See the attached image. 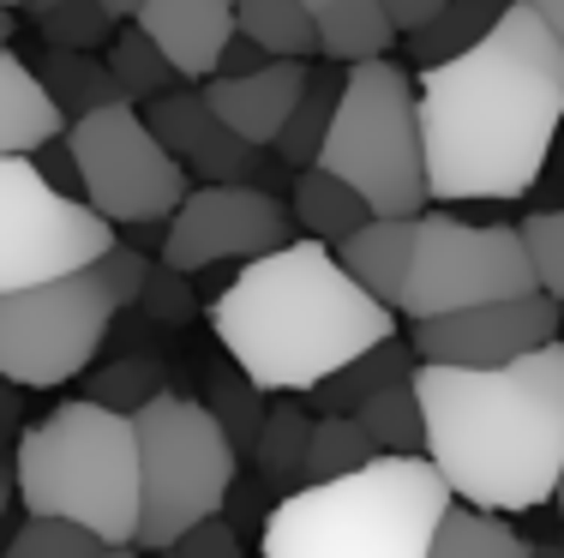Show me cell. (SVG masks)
<instances>
[{"label": "cell", "instance_id": "cell-1", "mask_svg": "<svg viewBox=\"0 0 564 558\" xmlns=\"http://www.w3.org/2000/svg\"><path fill=\"white\" fill-rule=\"evenodd\" d=\"M426 193L438 205L522 198L564 127V48L529 7H510L475 48L414 78Z\"/></svg>", "mask_w": 564, "mask_h": 558}, {"label": "cell", "instance_id": "cell-2", "mask_svg": "<svg viewBox=\"0 0 564 558\" xmlns=\"http://www.w3.org/2000/svg\"><path fill=\"white\" fill-rule=\"evenodd\" d=\"M426 462L468 511H534L564 474V342L510 366H414Z\"/></svg>", "mask_w": 564, "mask_h": 558}, {"label": "cell", "instance_id": "cell-3", "mask_svg": "<svg viewBox=\"0 0 564 558\" xmlns=\"http://www.w3.org/2000/svg\"><path fill=\"white\" fill-rule=\"evenodd\" d=\"M210 325L235 366L276 396L318 391L355 354L397 337V313L379 307L318 241H289L240 264L235 283L210 300Z\"/></svg>", "mask_w": 564, "mask_h": 558}, {"label": "cell", "instance_id": "cell-4", "mask_svg": "<svg viewBox=\"0 0 564 558\" xmlns=\"http://www.w3.org/2000/svg\"><path fill=\"white\" fill-rule=\"evenodd\" d=\"M451 486L426 457H379L330 486L276 499L259 528L264 558H426L451 511Z\"/></svg>", "mask_w": 564, "mask_h": 558}, {"label": "cell", "instance_id": "cell-5", "mask_svg": "<svg viewBox=\"0 0 564 558\" xmlns=\"http://www.w3.org/2000/svg\"><path fill=\"white\" fill-rule=\"evenodd\" d=\"M12 493H19L24 516H55L102 547H132L139 540V438L132 420L115 408L90 403H61L36 427L19 433V457H12Z\"/></svg>", "mask_w": 564, "mask_h": 558}, {"label": "cell", "instance_id": "cell-6", "mask_svg": "<svg viewBox=\"0 0 564 558\" xmlns=\"http://www.w3.org/2000/svg\"><path fill=\"white\" fill-rule=\"evenodd\" d=\"M144 276H151V259L115 247L102 264L78 276L0 295V379L19 391H55V384L78 379L109 342L115 318L139 307Z\"/></svg>", "mask_w": 564, "mask_h": 558}, {"label": "cell", "instance_id": "cell-7", "mask_svg": "<svg viewBox=\"0 0 564 558\" xmlns=\"http://www.w3.org/2000/svg\"><path fill=\"white\" fill-rule=\"evenodd\" d=\"M330 180L355 186L372 217H426V151H421V102L414 78L397 61L343 66V97L318 163Z\"/></svg>", "mask_w": 564, "mask_h": 558}, {"label": "cell", "instance_id": "cell-8", "mask_svg": "<svg viewBox=\"0 0 564 558\" xmlns=\"http://www.w3.org/2000/svg\"><path fill=\"white\" fill-rule=\"evenodd\" d=\"M132 438H139V547L144 552H174L186 528L223 516V499L235 486V445L210 420L205 403L186 396H156L132 415Z\"/></svg>", "mask_w": 564, "mask_h": 558}, {"label": "cell", "instance_id": "cell-9", "mask_svg": "<svg viewBox=\"0 0 564 558\" xmlns=\"http://www.w3.org/2000/svg\"><path fill=\"white\" fill-rule=\"evenodd\" d=\"M522 295H541V288H534L529 247L510 222H456L445 210L421 217L409 283H402V300H397L402 318L426 325V318H451V313L522 300Z\"/></svg>", "mask_w": 564, "mask_h": 558}, {"label": "cell", "instance_id": "cell-10", "mask_svg": "<svg viewBox=\"0 0 564 558\" xmlns=\"http://www.w3.org/2000/svg\"><path fill=\"white\" fill-rule=\"evenodd\" d=\"M66 151L78 168V198L109 229H151L186 205V168L163 151L132 102L97 109L66 127Z\"/></svg>", "mask_w": 564, "mask_h": 558}, {"label": "cell", "instance_id": "cell-11", "mask_svg": "<svg viewBox=\"0 0 564 558\" xmlns=\"http://www.w3.org/2000/svg\"><path fill=\"white\" fill-rule=\"evenodd\" d=\"M120 234L85 198L55 193L31 156H0V295L61 283L102 264Z\"/></svg>", "mask_w": 564, "mask_h": 558}, {"label": "cell", "instance_id": "cell-12", "mask_svg": "<svg viewBox=\"0 0 564 558\" xmlns=\"http://www.w3.org/2000/svg\"><path fill=\"white\" fill-rule=\"evenodd\" d=\"M294 241V210H282L264 186H198L186 205L163 222L156 264L174 276H198L217 264H252L264 252H282Z\"/></svg>", "mask_w": 564, "mask_h": 558}, {"label": "cell", "instance_id": "cell-13", "mask_svg": "<svg viewBox=\"0 0 564 558\" xmlns=\"http://www.w3.org/2000/svg\"><path fill=\"white\" fill-rule=\"evenodd\" d=\"M564 330V307L546 295L522 300H492V307H468L451 318H426L414 325V361L421 366H463V372H492L510 366L534 349H553Z\"/></svg>", "mask_w": 564, "mask_h": 558}, {"label": "cell", "instance_id": "cell-14", "mask_svg": "<svg viewBox=\"0 0 564 558\" xmlns=\"http://www.w3.org/2000/svg\"><path fill=\"white\" fill-rule=\"evenodd\" d=\"M144 127L163 139V151L181 168H193L205 186H252V168H259V151L240 144L217 114H210L205 90H169L151 109H139Z\"/></svg>", "mask_w": 564, "mask_h": 558}, {"label": "cell", "instance_id": "cell-15", "mask_svg": "<svg viewBox=\"0 0 564 558\" xmlns=\"http://www.w3.org/2000/svg\"><path fill=\"white\" fill-rule=\"evenodd\" d=\"M132 31L151 36L156 55L174 66V78L198 85L217 78V61L235 36V0H144Z\"/></svg>", "mask_w": 564, "mask_h": 558}, {"label": "cell", "instance_id": "cell-16", "mask_svg": "<svg viewBox=\"0 0 564 558\" xmlns=\"http://www.w3.org/2000/svg\"><path fill=\"white\" fill-rule=\"evenodd\" d=\"M306 78H313V66H306V61H264L259 73H247V78H210L205 102H210V114H217L240 144L264 151V144L282 139V127H289V114H294V102H301Z\"/></svg>", "mask_w": 564, "mask_h": 558}, {"label": "cell", "instance_id": "cell-17", "mask_svg": "<svg viewBox=\"0 0 564 558\" xmlns=\"http://www.w3.org/2000/svg\"><path fill=\"white\" fill-rule=\"evenodd\" d=\"M414 229L421 217H372L367 229H355L348 241L337 247V264L367 288L379 307L397 313L402 300V283H409V259H414Z\"/></svg>", "mask_w": 564, "mask_h": 558}, {"label": "cell", "instance_id": "cell-18", "mask_svg": "<svg viewBox=\"0 0 564 558\" xmlns=\"http://www.w3.org/2000/svg\"><path fill=\"white\" fill-rule=\"evenodd\" d=\"M55 139H66L61 109L48 102V90L36 85L31 66L12 48H0V156H36Z\"/></svg>", "mask_w": 564, "mask_h": 558}, {"label": "cell", "instance_id": "cell-19", "mask_svg": "<svg viewBox=\"0 0 564 558\" xmlns=\"http://www.w3.org/2000/svg\"><path fill=\"white\" fill-rule=\"evenodd\" d=\"M414 349L402 337H391V342H379V349H367V354H355L343 372H330L325 384H318V408L325 415H355L360 403H372L379 391H391V384H409L414 379Z\"/></svg>", "mask_w": 564, "mask_h": 558}, {"label": "cell", "instance_id": "cell-20", "mask_svg": "<svg viewBox=\"0 0 564 558\" xmlns=\"http://www.w3.org/2000/svg\"><path fill=\"white\" fill-rule=\"evenodd\" d=\"M294 222L306 229V241L337 252L355 229H367L372 210H367V198H360L355 186L330 180L325 168H301V180H294Z\"/></svg>", "mask_w": 564, "mask_h": 558}, {"label": "cell", "instance_id": "cell-21", "mask_svg": "<svg viewBox=\"0 0 564 558\" xmlns=\"http://www.w3.org/2000/svg\"><path fill=\"white\" fill-rule=\"evenodd\" d=\"M36 85L48 90V102L61 109L66 127L120 102V85H115V73H109L102 55H66V48H48L43 66H36Z\"/></svg>", "mask_w": 564, "mask_h": 558}, {"label": "cell", "instance_id": "cell-22", "mask_svg": "<svg viewBox=\"0 0 564 558\" xmlns=\"http://www.w3.org/2000/svg\"><path fill=\"white\" fill-rule=\"evenodd\" d=\"M306 450H313V420H306V408L301 403H271L264 408L252 462H259V481L271 486L276 499H289V493L306 486Z\"/></svg>", "mask_w": 564, "mask_h": 558}, {"label": "cell", "instance_id": "cell-23", "mask_svg": "<svg viewBox=\"0 0 564 558\" xmlns=\"http://www.w3.org/2000/svg\"><path fill=\"white\" fill-rule=\"evenodd\" d=\"M235 31L259 43L271 61H306L318 55V19L301 0H235Z\"/></svg>", "mask_w": 564, "mask_h": 558}, {"label": "cell", "instance_id": "cell-24", "mask_svg": "<svg viewBox=\"0 0 564 558\" xmlns=\"http://www.w3.org/2000/svg\"><path fill=\"white\" fill-rule=\"evenodd\" d=\"M391 43H402V36L391 31V19H384L379 0H348V7H337V12L318 19V55L337 61V66L384 61V55H391Z\"/></svg>", "mask_w": 564, "mask_h": 558}, {"label": "cell", "instance_id": "cell-25", "mask_svg": "<svg viewBox=\"0 0 564 558\" xmlns=\"http://www.w3.org/2000/svg\"><path fill=\"white\" fill-rule=\"evenodd\" d=\"M355 420H360V433L372 438V450H379V457H426V420H421L414 379L379 391L372 403H360Z\"/></svg>", "mask_w": 564, "mask_h": 558}, {"label": "cell", "instance_id": "cell-26", "mask_svg": "<svg viewBox=\"0 0 564 558\" xmlns=\"http://www.w3.org/2000/svg\"><path fill=\"white\" fill-rule=\"evenodd\" d=\"M337 97H343V73H330V66L318 73V66H313V78H306V90H301V102H294L289 127H282V139L271 144L289 168H313L318 163V144H325V132H330Z\"/></svg>", "mask_w": 564, "mask_h": 558}, {"label": "cell", "instance_id": "cell-27", "mask_svg": "<svg viewBox=\"0 0 564 558\" xmlns=\"http://www.w3.org/2000/svg\"><path fill=\"white\" fill-rule=\"evenodd\" d=\"M510 7H522V0H451V7L438 12V24H426L421 36H409L414 61H421V66H438V61L463 55V48H475Z\"/></svg>", "mask_w": 564, "mask_h": 558}, {"label": "cell", "instance_id": "cell-28", "mask_svg": "<svg viewBox=\"0 0 564 558\" xmlns=\"http://www.w3.org/2000/svg\"><path fill=\"white\" fill-rule=\"evenodd\" d=\"M379 450L372 438L360 433L355 415H325L313 420V450H306V486H330V481H348V474L372 469Z\"/></svg>", "mask_w": 564, "mask_h": 558}, {"label": "cell", "instance_id": "cell-29", "mask_svg": "<svg viewBox=\"0 0 564 558\" xmlns=\"http://www.w3.org/2000/svg\"><path fill=\"white\" fill-rule=\"evenodd\" d=\"M102 61H109V73L120 85V102H132V109H151L156 97L174 90V66L156 55V43L139 31H115V43L102 48Z\"/></svg>", "mask_w": 564, "mask_h": 558}, {"label": "cell", "instance_id": "cell-30", "mask_svg": "<svg viewBox=\"0 0 564 558\" xmlns=\"http://www.w3.org/2000/svg\"><path fill=\"white\" fill-rule=\"evenodd\" d=\"M426 558H529V547L510 535L499 516L468 511V504H451L445 523H438V535H433V552H426Z\"/></svg>", "mask_w": 564, "mask_h": 558}, {"label": "cell", "instance_id": "cell-31", "mask_svg": "<svg viewBox=\"0 0 564 558\" xmlns=\"http://www.w3.org/2000/svg\"><path fill=\"white\" fill-rule=\"evenodd\" d=\"M205 391H210L205 408H210V420L223 427V438L235 445V457L259 445V427H264V391L259 384H252L240 366H217L205 379Z\"/></svg>", "mask_w": 564, "mask_h": 558}, {"label": "cell", "instance_id": "cell-32", "mask_svg": "<svg viewBox=\"0 0 564 558\" xmlns=\"http://www.w3.org/2000/svg\"><path fill=\"white\" fill-rule=\"evenodd\" d=\"M48 48H66V55H97V48L115 43V19L97 7V0H61L55 12L36 19Z\"/></svg>", "mask_w": 564, "mask_h": 558}, {"label": "cell", "instance_id": "cell-33", "mask_svg": "<svg viewBox=\"0 0 564 558\" xmlns=\"http://www.w3.org/2000/svg\"><path fill=\"white\" fill-rule=\"evenodd\" d=\"M163 396V361H151V354H132V361H120L109 372H97L90 379V403H102V408H115V415H139L144 403H156Z\"/></svg>", "mask_w": 564, "mask_h": 558}, {"label": "cell", "instance_id": "cell-34", "mask_svg": "<svg viewBox=\"0 0 564 558\" xmlns=\"http://www.w3.org/2000/svg\"><path fill=\"white\" fill-rule=\"evenodd\" d=\"M97 535H85V528L73 523H55V516H24V528L7 540V552L0 558H102Z\"/></svg>", "mask_w": 564, "mask_h": 558}, {"label": "cell", "instance_id": "cell-35", "mask_svg": "<svg viewBox=\"0 0 564 558\" xmlns=\"http://www.w3.org/2000/svg\"><path fill=\"white\" fill-rule=\"evenodd\" d=\"M517 234H522V247H529L534 288L564 307V210H534V217H522Z\"/></svg>", "mask_w": 564, "mask_h": 558}, {"label": "cell", "instance_id": "cell-36", "mask_svg": "<svg viewBox=\"0 0 564 558\" xmlns=\"http://www.w3.org/2000/svg\"><path fill=\"white\" fill-rule=\"evenodd\" d=\"M193 307H198L193 283L163 271V264H151V276H144V288H139V313L156 318V325H181V318H193Z\"/></svg>", "mask_w": 564, "mask_h": 558}, {"label": "cell", "instance_id": "cell-37", "mask_svg": "<svg viewBox=\"0 0 564 558\" xmlns=\"http://www.w3.org/2000/svg\"><path fill=\"white\" fill-rule=\"evenodd\" d=\"M174 558H247V540L235 535L228 516H210V523L186 528V535L174 540Z\"/></svg>", "mask_w": 564, "mask_h": 558}, {"label": "cell", "instance_id": "cell-38", "mask_svg": "<svg viewBox=\"0 0 564 558\" xmlns=\"http://www.w3.org/2000/svg\"><path fill=\"white\" fill-rule=\"evenodd\" d=\"M264 493H271L264 481H240V474H235V486H228L223 516L235 523V535H240V540H247V528H264V516H271V504H264Z\"/></svg>", "mask_w": 564, "mask_h": 558}, {"label": "cell", "instance_id": "cell-39", "mask_svg": "<svg viewBox=\"0 0 564 558\" xmlns=\"http://www.w3.org/2000/svg\"><path fill=\"white\" fill-rule=\"evenodd\" d=\"M384 19H391L397 36H421L426 24H438V12L451 7V0H379Z\"/></svg>", "mask_w": 564, "mask_h": 558}, {"label": "cell", "instance_id": "cell-40", "mask_svg": "<svg viewBox=\"0 0 564 558\" xmlns=\"http://www.w3.org/2000/svg\"><path fill=\"white\" fill-rule=\"evenodd\" d=\"M36 163V175H43L55 193H66V198H78V168H73V151H66V139H55V144H43V151L31 156Z\"/></svg>", "mask_w": 564, "mask_h": 558}, {"label": "cell", "instance_id": "cell-41", "mask_svg": "<svg viewBox=\"0 0 564 558\" xmlns=\"http://www.w3.org/2000/svg\"><path fill=\"white\" fill-rule=\"evenodd\" d=\"M264 61H271V55L235 31V36H228V48H223V61H217V78H247V73H259Z\"/></svg>", "mask_w": 564, "mask_h": 558}, {"label": "cell", "instance_id": "cell-42", "mask_svg": "<svg viewBox=\"0 0 564 558\" xmlns=\"http://www.w3.org/2000/svg\"><path fill=\"white\" fill-rule=\"evenodd\" d=\"M522 7H529L534 19H541L546 31H553V43L564 48V0H522Z\"/></svg>", "mask_w": 564, "mask_h": 558}, {"label": "cell", "instance_id": "cell-43", "mask_svg": "<svg viewBox=\"0 0 564 558\" xmlns=\"http://www.w3.org/2000/svg\"><path fill=\"white\" fill-rule=\"evenodd\" d=\"M19 408H24L19 384H7V379H0V433H7V427H19Z\"/></svg>", "mask_w": 564, "mask_h": 558}, {"label": "cell", "instance_id": "cell-44", "mask_svg": "<svg viewBox=\"0 0 564 558\" xmlns=\"http://www.w3.org/2000/svg\"><path fill=\"white\" fill-rule=\"evenodd\" d=\"M97 7H102V12H109V19L120 24V19H139V12H144V0H97Z\"/></svg>", "mask_w": 564, "mask_h": 558}, {"label": "cell", "instance_id": "cell-45", "mask_svg": "<svg viewBox=\"0 0 564 558\" xmlns=\"http://www.w3.org/2000/svg\"><path fill=\"white\" fill-rule=\"evenodd\" d=\"M306 12H313V19H325V12H337V7H348V0H301Z\"/></svg>", "mask_w": 564, "mask_h": 558}, {"label": "cell", "instance_id": "cell-46", "mask_svg": "<svg viewBox=\"0 0 564 558\" xmlns=\"http://www.w3.org/2000/svg\"><path fill=\"white\" fill-rule=\"evenodd\" d=\"M529 558H564V540H553V547H529Z\"/></svg>", "mask_w": 564, "mask_h": 558}, {"label": "cell", "instance_id": "cell-47", "mask_svg": "<svg viewBox=\"0 0 564 558\" xmlns=\"http://www.w3.org/2000/svg\"><path fill=\"white\" fill-rule=\"evenodd\" d=\"M7 43H12V12L0 7V48H7Z\"/></svg>", "mask_w": 564, "mask_h": 558}, {"label": "cell", "instance_id": "cell-48", "mask_svg": "<svg viewBox=\"0 0 564 558\" xmlns=\"http://www.w3.org/2000/svg\"><path fill=\"white\" fill-rule=\"evenodd\" d=\"M24 7H31V12H36V19H43V12H55V7H61V0H24Z\"/></svg>", "mask_w": 564, "mask_h": 558}, {"label": "cell", "instance_id": "cell-49", "mask_svg": "<svg viewBox=\"0 0 564 558\" xmlns=\"http://www.w3.org/2000/svg\"><path fill=\"white\" fill-rule=\"evenodd\" d=\"M7 499H12V481L0 474V516H7Z\"/></svg>", "mask_w": 564, "mask_h": 558}, {"label": "cell", "instance_id": "cell-50", "mask_svg": "<svg viewBox=\"0 0 564 558\" xmlns=\"http://www.w3.org/2000/svg\"><path fill=\"white\" fill-rule=\"evenodd\" d=\"M102 558H139V552H132V547H115V552H102Z\"/></svg>", "mask_w": 564, "mask_h": 558}, {"label": "cell", "instance_id": "cell-51", "mask_svg": "<svg viewBox=\"0 0 564 558\" xmlns=\"http://www.w3.org/2000/svg\"><path fill=\"white\" fill-rule=\"evenodd\" d=\"M553 504H558V511H564V474H558V493H553Z\"/></svg>", "mask_w": 564, "mask_h": 558}, {"label": "cell", "instance_id": "cell-52", "mask_svg": "<svg viewBox=\"0 0 564 558\" xmlns=\"http://www.w3.org/2000/svg\"><path fill=\"white\" fill-rule=\"evenodd\" d=\"M0 7H7V12H12V7H24V0H0Z\"/></svg>", "mask_w": 564, "mask_h": 558}, {"label": "cell", "instance_id": "cell-53", "mask_svg": "<svg viewBox=\"0 0 564 558\" xmlns=\"http://www.w3.org/2000/svg\"><path fill=\"white\" fill-rule=\"evenodd\" d=\"M163 558H174V552H163Z\"/></svg>", "mask_w": 564, "mask_h": 558}]
</instances>
